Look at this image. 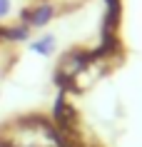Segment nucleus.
I'll list each match as a JSON object with an SVG mask.
<instances>
[{
	"mask_svg": "<svg viewBox=\"0 0 142 147\" xmlns=\"http://www.w3.org/2000/svg\"><path fill=\"white\" fill-rule=\"evenodd\" d=\"M85 62H87V55H82V53L65 55L63 62H60V75H63L65 80H75V75L85 67Z\"/></svg>",
	"mask_w": 142,
	"mask_h": 147,
	"instance_id": "nucleus-2",
	"label": "nucleus"
},
{
	"mask_svg": "<svg viewBox=\"0 0 142 147\" xmlns=\"http://www.w3.org/2000/svg\"><path fill=\"white\" fill-rule=\"evenodd\" d=\"M30 53L40 55V57H52L57 53V38L52 32H45L38 40H30Z\"/></svg>",
	"mask_w": 142,
	"mask_h": 147,
	"instance_id": "nucleus-3",
	"label": "nucleus"
},
{
	"mask_svg": "<svg viewBox=\"0 0 142 147\" xmlns=\"http://www.w3.org/2000/svg\"><path fill=\"white\" fill-rule=\"evenodd\" d=\"M52 18H55V8H52L50 3H40V5H35V8L25 10L20 23L28 25L30 30H40V28H45Z\"/></svg>",
	"mask_w": 142,
	"mask_h": 147,
	"instance_id": "nucleus-1",
	"label": "nucleus"
},
{
	"mask_svg": "<svg viewBox=\"0 0 142 147\" xmlns=\"http://www.w3.org/2000/svg\"><path fill=\"white\" fill-rule=\"evenodd\" d=\"M13 13H15V3L13 0H0V23H5Z\"/></svg>",
	"mask_w": 142,
	"mask_h": 147,
	"instance_id": "nucleus-5",
	"label": "nucleus"
},
{
	"mask_svg": "<svg viewBox=\"0 0 142 147\" xmlns=\"http://www.w3.org/2000/svg\"><path fill=\"white\" fill-rule=\"evenodd\" d=\"M30 28H28V25H13V28H8V30H5V40H15V42H28V40H30Z\"/></svg>",
	"mask_w": 142,
	"mask_h": 147,
	"instance_id": "nucleus-4",
	"label": "nucleus"
}]
</instances>
